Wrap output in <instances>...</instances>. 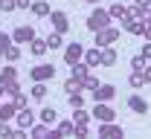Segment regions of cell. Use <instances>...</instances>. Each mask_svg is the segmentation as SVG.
Wrapping results in <instances>:
<instances>
[{"instance_id":"obj_1","label":"cell","mask_w":151,"mask_h":139,"mask_svg":"<svg viewBox=\"0 0 151 139\" xmlns=\"http://www.w3.org/2000/svg\"><path fill=\"white\" fill-rule=\"evenodd\" d=\"M111 12H108V9H96L93 15H90V18H87V29H90V32H99V29H105V26H111Z\"/></svg>"},{"instance_id":"obj_2","label":"cell","mask_w":151,"mask_h":139,"mask_svg":"<svg viewBox=\"0 0 151 139\" xmlns=\"http://www.w3.org/2000/svg\"><path fill=\"white\" fill-rule=\"evenodd\" d=\"M119 35H122V29H116V26H105V29L96 32V46H111V43L119 41Z\"/></svg>"},{"instance_id":"obj_3","label":"cell","mask_w":151,"mask_h":139,"mask_svg":"<svg viewBox=\"0 0 151 139\" xmlns=\"http://www.w3.org/2000/svg\"><path fill=\"white\" fill-rule=\"evenodd\" d=\"M119 29H122V32H128V35H142V32H145V20L134 18V15H125L122 23H119Z\"/></svg>"},{"instance_id":"obj_4","label":"cell","mask_w":151,"mask_h":139,"mask_svg":"<svg viewBox=\"0 0 151 139\" xmlns=\"http://www.w3.org/2000/svg\"><path fill=\"white\" fill-rule=\"evenodd\" d=\"M64 61H67V67L84 61V43H67L64 46Z\"/></svg>"},{"instance_id":"obj_5","label":"cell","mask_w":151,"mask_h":139,"mask_svg":"<svg viewBox=\"0 0 151 139\" xmlns=\"http://www.w3.org/2000/svg\"><path fill=\"white\" fill-rule=\"evenodd\" d=\"M90 113H93L99 122H113L116 119V110L111 107V101H96V107L90 110Z\"/></svg>"},{"instance_id":"obj_6","label":"cell","mask_w":151,"mask_h":139,"mask_svg":"<svg viewBox=\"0 0 151 139\" xmlns=\"http://www.w3.org/2000/svg\"><path fill=\"white\" fill-rule=\"evenodd\" d=\"M32 81H50L52 76H55V67L52 64H38V67H32Z\"/></svg>"},{"instance_id":"obj_7","label":"cell","mask_w":151,"mask_h":139,"mask_svg":"<svg viewBox=\"0 0 151 139\" xmlns=\"http://www.w3.org/2000/svg\"><path fill=\"white\" fill-rule=\"evenodd\" d=\"M99 136L102 139H122V128L116 125V122H102V128H99Z\"/></svg>"},{"instance_id":"obj_8","label":"cell","mask_w":151,"mask_h":139,"mask_svg":"<svg viewBox=\"0 0 151 139\" xmlns=\"http://www.w3.org/2000/svg\"><path fill=\"white\" fill-rule=\"evenodd\" d=\"M35 38H38V35H35L32 26H18V29L12 32V41H15V43H32Z\"/></svg>"},{"instance_id":"obj_9","label":"cell","mask_w":151,"mask_h":139,"mask_svg":"<svg viewBox=\"0 0 151 139\" xmlns=\"http://www.w3.org/2000/svg\"><path fill=\"white\" fill-rule=\"evenodd\" d=\"M50 23H52V29H55V32H61V35L70 29V20H67V15H64V12H55V9L50 12Z\"/></svg>"},{"instance_id":"obj_10","label":"cell","mask_w":151,"mask_h":139,"mask_svg":"<svg viewBox=\"0 0 151 139\" xmlns=\"http://www.w3.org/2000/svg\"><path fill=\"white\" fill-rule=\"evenodd\" d=\"M128 110L137 113V116H142V113H148V101L142 99V96H137V93H131L128 96Z\"/></svg>"},{"instance_id":"obj_11","label":"cell","mask_w":151,"mask_h":139,"mask_svg":"<svg viewBox=\"0 0 151 139\" xmlns=\"http://www.w3.org/2000/svg\"><path fill=\"white\" fill-rule=\"evenodd\" d=\"M29 133H32V139H55V130H50L47 122H35L29 128Z\"/></svg>"},{"instance_id":"obj_12","label":"cell","mask_w":151,"mask_h":139,"mask_svg":"<svg viewBox=\"0 0 151 139\" xmlns=\"http://www.w3.org/2000/svg\"><path fill=\"white\" fill-rule=\"evenodd\" d=\"M113 96H116V87H113V84H99V87L93 90L96 101H113Z\"/></svg>"},{"instance_id":"obj_13","label":"cell","mask_w":151,"mask_h":139,"mask_svg":"<svg viewBox=\"0 0 151 139\" xmlns=\"http://www.w3.org/2000/svg\"><path fill=\"white\" fill-rule=\"evenodd\" d=\"M70 136H76V122H73V119L58 122V128H55V139H70Z\"/></svg>"},{"instance_id":"obj_14","label":"cell","mask_w":151,"mask_h":139,"mask_svg":"<svg viewBox=\"0 0 151 139\" xmlns=\"http://www.w3.org/2000/svg\"><path fill=\"white\" fill-rule=\"evenodd\" d=\"M15 119H18V128H23V130H29V128L35 125V113H32L29 107H20V110H18V116H15Z\"/></svg>"},{"instance_id":"obj_15","label":"cell","mask_w":151,"mask_h":139,"mask_svg":"<svg viewBox=\"0 0 151 139\" xmlns=\"http://www.w3.org/2000/svg\"><path fill=\"white\" fill-rule=\"evenodd\" d=\"M84 61H87V67H102V46L84 49Z\"/></svg>"},{"instance_id":"obj_16","label":"cell","mask_w":151,"mask_h":139,"mask_svg":"<svg viewBox=\"0 0 151 139\" xmlns=\"http://www.w3.org/2000/svg\"><path fill=\"white\" fill-rule=\"evenodd\" d=\"M15 116H18V104H15L12 99L3 101V104H0V119H3V122H12Z\"/></svg>"},{"instance_id":"obj_17","label":"cell","mask_w":151,"mask_h":139,"mask_svg":"<svg viewBox=\"0 0 151 139\" xmlns=\"http://www.w3.org/2000/svg\"><path fill=\"white\" fill-rule=\"evenodd\" d=\"M35 18H50V12H52V6L47 3V0H32V9H29Z\"/></svg>"},{"instance_id":"obj_18","label":"cell","mask_w":151,"mask_h":139,"mask_svg":"<svg viewBox=\"0 0 151 139\" xmlns=\"http://www.w3.org/2000/svg\"><path fill=\"white\" fill-rule=\"evenodd\" d=\"M90 116H93V113H87L84 107H73V122H76V128H87V125H90Z\"/></svg>"},{"instance_id":"obj_19","label":"cell","mask_w":151,"mask_h":139,"mask_svg":"<svg viewBox=\"0 0 151 139\" xmlns=\"http://www.w3.org/2000/svg\"><path fill=\"white\" fill-rule=\"evenodd\" d=\"M128 84H131V90H139V87H145L148 81H145V73H139V70H131V76H128Z\"/></svg>"},{"instance_id":"obj_20","label":"cell","mask_w":151,"mask_h":139,"mask_svg":"<svg viewBox=\"0 0 151 139\" xmlns=\"http://www.w3.org/2000/svg\"><path fill=\"white\" fill-rule=\"evenodd\" d=\"M64 90H67V96H70V93H84V81L73 76V78L64 81Z\"/></svg>"},{"instance_id":"obj_21","label":"cell","mask_w":151,"mask_h":139,"mask_svg":"<svg viewBox=\"0 0 151 139\" xmlns=\"http://www.w3.org/2000/svg\"><path fill=\"white\" fill-rule=\"evenodd\" d=\"M0 78L6 81V87H9V84H18V70L9 64V67H3V70H0Z\"/></svg>"},{"instance_id":"obj_22","label":"cell","mask_w":151,"mask_h":139,"mask_svg":"<svg viewBox=\"0 0 151 139\" xmlns=\"http://www.w3.org/2000/svg\"><path fill=\"white\" fill-rule=\"evenodd\" d=\"M47 93H50V90H47V81H35V84H32V99L35 101H44Z\"/></svg>"},{"instance_id":"obj_23","label":"cell","mask_w":151,"mask_h":139,"mask_svg":"<svg viewBox=\"0 0 151 139\" xmlns=\"http://www.w3.org/2000/svg\"><path fill=\"white\" fill-rule=\"evenodd\" d=\"M47 46H50V49H61V46H64V35L52 29V32L47 35Z\"/></svg>"},{"instance_id":"obj_24","label":"cell","mask_w":151,"mask_h":139,"mask_svg":"<svg viewBox=\"0 0 151 139\" xmlns=\"http://www.w3.org/2000/svg\"><path fill=\"white\" fill-rule=\"evenodd\" d=\"M116 64V49L113 46H102V67H113Z\"/></svg>"},{"instance_id":"obj_25","label":"cell","mask_w":151,"mask_h":139,"mask_svg":"<svg viewBox=\"0 0 151 139\" xmlns=\"http://www.w3.org/2000/svg\"><path fill=\"white\" fill-rule=\"evenodd\" d=\"M108 12H111L113 20H122L125 15H128V6H125V3H111V9H108Z\"/></svg>"},{"instance_id":"obj_26","label":"cell","mask_w":151,"mask_h":139,"mask_svg":"<svg viewBox=\"0 0 151 139\" xmlns=\"http://www.w3.org/2000/svg\"><path fill=\"white\" fill-rule=\"evenodd\" d=\"M3 58H6V64H18V61H20V46H18V43H12V46L3 52Z\"/></svg>"},{"instance_id":"obj_27","label":"cell","mask_w":151,"mask_h":139,"mask_svg":"<svg viewBox=\"0 0 151 139\" xmlns=\"http://www.w3.org/2000/svg\"><path fill=\"white\" fill-rule=\"evenodd\" d=\"M47 49H50V46H47V38H35L32 41V55H35V58H41Z\"/></svg>"},{"instance_id":"obj_28","label":"cell","mask_w":151,"mask_h":139,"mask_svg":"<svg viewBox=\"0 0 151 139\" xmlns=\"http://www.w3.org/2000/svg\"><path fill=\"white\" fill-rule=\"evenodd\" d=\"M55 119H58V110H55V107H44V110H41V122H47V125H52Z\"/></svg>"},{"instance_id":"obj_29","label":"cell","mask_w":151,"mask_h":139,"mask_svg":"<svg viewBox=\"0 0 151 139\" xmlns=\"http://www.w3.org/2000/svg\"><path fill=\"white\" fill-rule=\"evenodd\" d=\"M87 70H90V67H87V61L73 64V76H76V78H84V76H87Z\"/></svg>"},{"instance_id":"obj_30","label":"cell","mask_w":151,"mask_h":139,"mask_svg":"<svg viewBox=\"0 0 151 139\" xmlns=\"http://www.w3.org/2000/svg\"><path fill=\"white\" fill-rule=\"evenodd\" d=\"M81 81H84V90H90V93H93L96 87H99V84H102V81L96 78V76H90V73H87V76H84V78H81Z\"/></svg>"},{"instance_id":"obj_31","label":"cell","mask_w":151,"mask_h":139,"mask_svg":"<svg viewBox=\"0 0 151 139\" xmlns=\"http://www.w3.org/2000/svg\"><path fill=\"white\" fill-rule=\"evenodd\" d=\"M12 43H15V41H12V35H6V32H0V55H3V52H6V49H9Z\"/></svg>"},{"instance_id":"obj_32","label":"cell","mask_w":151,"mask_h":139,"mask_svg":"<svg viewBox=\"0 0 151 139\" xmlns=\"http://www.w3.org/2000/svg\"><path fill=\"white\" fill-rule=\"evenodd\" d=\"M70 107H84V96H81V93H70Z\"/></svg>"},{"instance_id":"obj_33","label":"cell","mask_w":151,"mask_h":139,"mask_svg":"<svg viewBox=\"0 0 151 139\" xmlns=\"http://www.w3.org/2000/svg\"><path fill=\"white\" fill-rule=\"evenodd\" d=\"M131 70H139V73H142V70H145V58H142V55H134L131 58Z\"/></svg>"},{"instance_id":"obj_34","label":"cell","mask_w":151,"mask_h":139,"mask_svg":"<svg viewBox=\"0 0 151 139\" xmlns=\"http://www.w3.org/2000/svg\"><path fill=\"white\" fill-rule=\"evenodd\" d=\"M18 9V0H0V12H15Z\"/></svg>"},{"instance_id":"obj_35","label":"cell","mask_w":151,"mask_h":139,"mask_svg":"<svg viewBox=\"0 0 151 139\" xmlns=\"http://www.w3.org/2000/svg\"><path fill=\"white\" fill-rule=\"evenodd\" d=\"M0 136L12 139V128H9V122H3V119H0Z\"/></svg>"},{"instance_id":"obj_36","label":"cell","mask_w":151,"mask_h":139,"mask_svg":"<svg viewBox=\"0 0 151 139\" xmlns=\"http://www.w3.org/2000/svg\"><path fill=\"white\" fill-rule=\"evenodd\" d=\"M139 55H142V58H145V61H151V41H148V43H145V46H142V52H139Z\"/></svg>"},{"instance_id":"obj_37","label":"cell","mask_w":151,"mask_h":139,"mask_svg":"<svg viewBox=\"0 0 151 139\" xmlns=\"http://www.w3.org/2000/svg\"><path fill=\"white\" fill-rule=\"evenodd\" d=\"M142 38L151 41V18H145V32H142Z\"/></svg>"},{"instance_id":"obj_38","label":"cell","mask_w":151,"mask_h":139,"mask_svg":"<svg viewBox=\"0 0 151 139\" xmlns=\"http://www.w3.org/2000/svg\"><path fill=\"white\" fill-rule=\"evenodd\" d=\"M18 9H32V0H18Z\"/></svg>"},{"instance_id":"obj_39","label":"cell","mask_w":151,"mask_h":139,"mask_svg":"<svg viewBox=\"0 0 151 139\" xmlns=\"http://www.w3.org/2000/svg\"><path fill=\"white\" fill-rule=\"evenodd\" d=\"M137 6H145V9H151V0H134Z\"/></svg>"},{"instance_id":"obj_40","label":"cell","mask_w":151,"mask_h":139,"mask_svg":"<svg viewBox=\"0 0 151 139\" xmlns=\"http://www.w3.org/2000/svg\"><path fill=\"white\" fill-rule=\"evenodd\" d=\"M6 90H9V87H6V81L0 78V96H6Z\"/></svg>"},{"instance_id":"obj_41","label":"cell","mask_w":151,"mask_h":139,"mask_svg":"<svg viewBox=\"0 0 151 139\" xmlns=\"http://www.w3.org/2000/svg\"><path fill=\"white\" fill-rule=\"evenodd\" d=\"M142 73H145V81H148V84H151V67H145Z\"/></svg>"},{"instance_id":"obj_42","label":"cell","mask_w":151,"mask_h":139,"mask_svg":"<svg viewBox=\"0 0 151 139\" xmlns=\"http://www.w3.org/2000/svg\"><path fill=\"white\" fill-rule=\"evenodd\" d=\"M87 3H99V0H87Z\"/></svg>"}]
</instances>
